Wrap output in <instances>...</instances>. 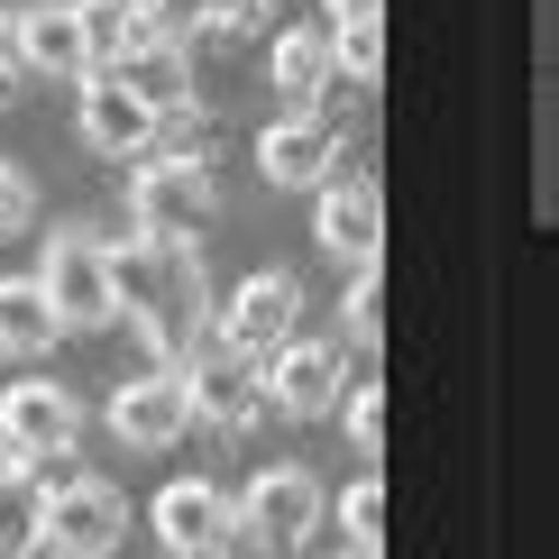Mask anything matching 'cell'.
<instances>
[{"mask_svg":"<svg viewBox=\"0 0 559 559\" xmlns=\"http://www.w3.org/2000/svg\"><path fill=\"white\" fill-rule=\"evenodd\" d=\"M110 294H120V321L138 331L147 367H175L183 340L212 321V285H202V239H110Z\"/></svg>","mask_w":559,"mask_h":559,"instance_id":"6da1fadb","label":"cell"},{"mask_svg":"<svg viewBox=\"0 0 559 559\" xmlns=\"http://www.w3.org/2000/svg\"><path fill=\"white\" fill-rule=\"evenodd\" d=\"M74 440H83V404L46 377H19L0 394V450L19 459L37 486H64L74 477Z\"/></svg>","mask_w":559,"mask_h":559,"instance_id":"7a4b0ae2","label":"cell"},{"mask_svg":"<svg viewBox=\"0 0 559 559\" xmlns=\"http://www.w3.org/2000/svg\"><path fill=\"white\" fill-rule=\"evenodd\" d=\"M183 394H193V423H212V431H248L266 413V367L248 358V348H229L221 340V321H202L193 340H183Z\"/></svg>","mask_w":559,"mask_h":559,"instance_id":"3957f363","label":"cell"},{"mask_svg":"<svg viewBox=\"0 0 559 559\" xmlns=\"http://www.w3.org/2000/svg\"><path fill=\"white\" fill-rule=\"evenodd\" d=\"M221 212V183H212V156H138V183H129V229L147 239H202Z\"/></svg>","mask_w":559,"mask_h":559,"instance_id":"277c9868","label":"cell"},{"mask_svg":"<svg viewBox=\"0 0 559 559\" xmlns=\"http://www.w3.org/2000/svg\"><path fill=\"white\" fill-rule=\"evenodd\" d=\"M37 285H46V302H56L64 331H102V321H120V294H110V239H102V229H56Z\"/></svg>","mask_w":559,"mask_h":559,"instance_id":"5b68a950","label":"cell"},{"mask_svg":"<svg viewBox=\"0 0 559 559\" xmlns=\"http://www.w3.org/2000/svg\"><path fill=\"white\" fill-rule=\"evenodd\" d=\"M129 542V496L120 486H102V477H64V486H46V532H37V550H56V559H110Z\"/></svg>","mask_w":559,"mask_h":559,"instance_id":"8992f818","label":"cell"},{"mask_svg":"<svg viewBox=\"0 0 559 559\" xmlns=\"http://www.w3.org/2000/svg\"><path fill=\"white\" fill-rule=\"evenodd\" d=\"M321 514H331V504H321V477L294 468V459L258 468V477H248V496H239V532L258 550H302L321 532Z\"/></svg>","mask_w":559,"mask_h":559,"instance_id":"52a82bcc","label":"cell"},{"mask_svg":"<svg viewBox=\"0 0 559 559\" xmlns=\"http://www.w3.org/2000/svg\"><path fill=\"white\" fill-rule=\"evenodd\" d=\"M266 367V413H285V423H331L340 394H348V348L340 340H285Z\"/></svg>","mask_w":559,"mask_h":559,"instance_id":"ba28073f","label":"cell"},{"mask_svg":"<svg viewBox=\"0 0 559 559\" xmlns=\"http://www.w3.org/2000/svg\"><path fill=\"white\" fill-rule=\"evenodd\" d=\"M312 239L331 248V258H348V266H377V248H385V193H377V175H321L312 183Z\"/></svg>","mask_w":559,"mask_h":559,"instance_id":"9c48e42d","label":"cell"},{"mask_svg":"<svg viewBox=\"0 0 559 559\" xmlns=\"http://www.w3.org/2000/svg\"><path fill=\"white\" fill-rule=\"evenodd\" d=\"M110 431L129 450H175L193 431V394H183V367H138V377L110 394Z\"/></svg>","mask_w":559,"mask_h":559,"instance_id":"30bf717a","label":"cell"},{"mask_svg":"<svg viewBox=\"0 0 559 559\" xmlns=\"http://www.w3.org/2000/svg\"><path fill=\"white\" fill-rule=\"evenodd\" d=\"M156 542L175 559H221L239 542V504H229L221 486H202V477H175L166 496H156Z\"/></svg>","mask_w":559,"mask_h":559,"instance_id":"8fae6325","label":"cell"},{"mask_svg":"<svg viewBox=\"0 0 559 559\" xmlns=\"http://www.w3.org/2000/svg\"><path fill=\"white\" fill-rule=\"evenodd\" d=\"M331 166H340V120L331 110H294V120H275L258 138V175L275 183V193H312Z\"/></svg>","mask_w":559,"mask_h":559,"instance_id":"7c38bea8","label":"cell"},{"mask_svg":"<svg viewBox=\"0 0 559 559\" xmlns=\"http://www.w3.org/2000/svg\"><path fill=\"white\" fill-rule=\"evenodd\" d=\"M294 321H302V285L294 275H248L239 294H229V312H221V340L229 348H248V358H275V348L294 340Z\"/></svg>","mask_w":559,"mask_h":559,"instance_id":"4fadbf2b","label":"cell"},{"mask_svg":"<svg viewBox=\"0 0 559 559\" xmlns=\"http://www.w3.org/2000/svg\"><path fill=\"white\" fill-rule=\"evenodd\" d=\"M147 138H156V110L138 102L110 64H92V74H83V147H92V156H129V166H138Z\"/></svg>","mask_w":559,"mask_h":559,"instance_id":"5bb4252c","label":"cell"},{"mask_svg":"<svg viewBox=\"0 0 559 559\" xmlns=\"http://www.w3.org/2000/svg\"><path fill=\"white\" fill-rule=\"evenodd\" d=\"M10 46H19L28 74H64V83L92 74V46H83V28H74V0H28V10L10 19Z\"/></svg>","mask_w":559,"mask_h":559,"instance_id":"9a60e30c","label":"cell"},{"mask_svg":"<svg viewBox=\"0 0 559 559\" xmlns=\"http://www.w3.org/2000/svg\"><path fill=\"white\" fill-rule=\"evenodd\" d=\"M110 74H120L147 110H175V102H193V46H183V37H166V28H147L120 64H110Z\"/></svg>","mask_w":559,"mask_h":559,"instance_id":"2e32d148","label":"cell"},{"mask_svg":"<svg viewBox=\"0 0 559 559\" xmlns=\"http://www.w3.org/2000/svg\"><path fill=\"white\" fill-rule=\"evenodd\" d=\"M266 74H275V92H285L294 110H312L321 92L340 83V46H331V28H275Z\"/></svg>","mask_w":559,"mask_h":559,"instance_id":"e0dca14e","label":"cell"},{"mask_svg":"<svg viewBox=\"0 0 559 559\" xmlns=\"http://www.w3.org/2000/svg\"><path fill=\"white\" fill-rule=\"evenodd\" d=\"M64 340V321H56V302H46L37 275H10L0 285V358H46V348Z\"/></svg>","mask_w":559,"mask_h":559,"instance_id":"ac0fdd59","label":"cell"},{"mask_svg":"<svg viewBox=\"0 0 559 559\" xmlns=\"http://www.w3.org/2000/svg\"><path fill=\"white\" fill-rule=\"evenodd\" d=\"M74 28H83V46H92V64H120L156 19H147V0H74Z\"/></svg>","mask_w":559,"mask_h":559,"instance_id":"d6986e66","label":"cell"},{"mask_svg":"<svg viewBox=\"0 0 559 559\" xmlns=\"http://www.w3.org/2000/svg\"><path fill=\"white\" fill-rule=\"evenodd\" d=\"M37 532H46V486L10 468L0 477V559H37Z\"/></svg>","mask_w":559,"mask_h":559,"instance_id":"ffe728a7","label":"cell"},{"mask_svg":"<svg viewBox=\"0 0 559 559\" xmlns=\"http://www.w3.org/2000/svg\"><path fill=\"white\" fill-rule=\"evenodd\" d=\"M385 340V275L377 266H348V294H340V348L358 358V348Z\"/></svg>","mask_w":559,"mask_h":559,"instance_id":"44dd1931","label":"cell"},{"mask_svg":"<svg viewBox=\"0 0 559 559\" xmlns=\"http://www.w3.org/2000/svg\"><path fill=\"white\" fill-rule=\"evenodd\" d=\"M147 156H212V110H202V102H175V110H156V138H147Z\"/></svg>","mask_w":559,"mask_h":559,"instance_id":"7402d4cb","label":"cell"},{"mask_svg":"<svg viewBox=\"0 0 559 559\" xmlns=\"http://www.w3.org/2000/svg\"><path fill=\"white\" fill-rule=\"evenodd\" d=\"M340 523H348V542H358V550H385V486L358 477V486L340 496Z\"/></svg>","mask_w":559,"mask_h":559,"instance_id":"603a6c76","label":"cell"},{"mask_svg":"<svg viewBox=\"0 0 559 559\" xmlns=\"http://www.w3.org/2000/svg\"><path fill=\"white\" fill-rule=\"evenodd\" d=\"M331 46H340V74L348 83H377L385 74V19H367V28H331Z\"/></svg>","mask_w":559,"mask_h":559,"instance_id":"cb8c5ba5","label":"cell"},{"mask_svg":"<svg viewBox=\"0 0 559 559\" xmlns=\"http://www.w3.org/2000/svg\"><path fill=\"white\" fill-rule=\"evenodd\" d=\"M340 423H348V440H358L367 459L385 450V385H348L340 394Z\"/></svg>","mask_w":559,"mask_h":559,"instance_id":"d4e9b609","label":"cell"},{"mask_svg":"<svg viewBox=\"0 0 559 559\" xmlns=\"http://www.w3.org/2000/svg\"><path fill=\"white\" fill-rule=\"evenodd\" d=\"M147 19H156V28H166V37H183V46H193V37H212L221 0H147Z\"/></svg>","mask_w":559,"mask_h":559,"instance_id":"484cf974","label":"cell"},{"mask_svg":"<svg viewBox=\"0 0 559 559\" xmlns=\"http://www.w3.org/2000/svg\"><path fill=\"white\" fill-rule=\"evenodd\" d=\"M28 212H37L28 166H10V156H0V239H10V229H28Z\"/></svg>","mask_w":559,"mask_h":559,"instance_id":"4316f807","label":"cell"},{"mask_svg":"<svg viewBox=\"0 0 559 559\" xmlns=\"http://www.w3.org/2000/svg\"><path fill=\"white\" fill-rule=\"evenodd\" d=\"M258 28H266V0H221L212 46H239V37H258Z\"/></svg>","mask_w":559,"mask_h":559,"instance_id":"83f0119b","label":"cell"},{"mask_svg":"<svg viewBox=\"0 0 559 559\" xmlns=\"http://www.w3.org/2000/svg\"><path fill=\"white\" fill-rule=\"evenodd\" d=\"M321 19L331 28H367V19H385V0H321Z\"/></svg>","mask_w":559,"mask_h":559,"instance_id":"f1b7e54d","label":"cell"},{"mask_svg":"<svg viewBox=\"0 0 559 559\" xmlns=\"http://www.w3.org/2000/svg\"><path fill=\"white\" fill-rule=\"evenodd\" d=\"M0 10H10V19H19V10H28V0H0Z\"/></svg>","mask_w":559,"mask_h":559,"instance_id":"f546056e","label":"cell"},{"mask_svg":"<svg viewBox=\"0 0 559 559\" xmlns=\"http://www.w3.org/2000/svg\"><path fill=\"white\" fill-rule=\"evenodd\" d=\"M10 468H19V459H10V450H0V477H10Z\"/></svg>","mask_w":559,"mask_h":559,"instance_id":"4dcf8cb0","label":"cell"},{"mask_svg":"<svg viewBox=\"0 0 559 559\" xmlns=\"http://www.w3.org/2000/svg\"><path fill=\"white\" fill-rule=\"evenodd\" d=\"M0 37H10V10H0Z\"/></svg>","mask_w":559,"mask_h":559,"instance_id":"1f68e13d","label":"cell"},{"mask_svg":"<svg viewBox=\"0 0 559 559\" xmlns=\"http://www.w3.org/2000/svg\"><path fill=\"white\" fill-rule=\"evenodd\" d=\"M348 559H377V550H348Z\"/></svg>","mask_w":559,"mask_h":559,"instance_id":"d6a6232c","label":"cell"}]
</instances>
